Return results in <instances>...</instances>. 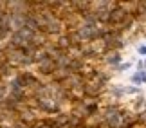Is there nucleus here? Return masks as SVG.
Listing matches in <instances>:
<instances>
[{"mask_svg":"<svg viewBox=\"0 0 146 128\" xmlns=\"http://www.w3.org/2000/svg\"><path fill=\"white\" fill-rule=\"evenodd\" d=\"M137 52L143 54V56H146V43H141V45L137 47Z\"/></svg>","mask_w":146,"mask_h":128,"instance_id":"nucleus-1","label":"nucleus"}]
</instances>
